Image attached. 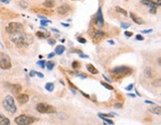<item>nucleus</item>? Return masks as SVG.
Wrapping results in <instances>:
<instances>
[{"instance_id": "obj_10", "label": "nucleus", "mask_w": 161, "mask_h": 125, "mask_svg": "<svg viewBox=\"0 0 161 125\" xmlns=\"http://www.w3.org/2000/svg\"><path fill=\"white\" fill-rule=\"evenodd\" d=\"M130 18L132 19V21H133L134 23H136L137 25H143V24L145 23L141 18H140V17L136 16V15L134 14V13H132V12L130 13Z\"/></svg>"}, {"instance_id": "obj_8", "label": "nucleus", "mask_w": 161, "mask_h": 125, "mask_svg": "<svg viewBox=\"0 0 161 125\" xmlns=\"http://www.w3.org/2000/svg\"><path fill=\"white\" fill-rule=\"evenodd\" d=\"M103 24H105V21H103V15H102V12H101V8H99L98 9V12H97V15H96V25L98 27H103Z\"/></svg>"}, {"instance_id": "obj_35", "label": "nucleus", "mask_w": 161, "mask_h": 125, "mask_svg": "<svg viewBox=\"0 0 161 125\" xmlns=\"http://www.w3.org/2000/svg\"><path fill=\"white\" fill-rule=\"evenodd\" d=\"M48 43H49L50 46H54V45L56 44V41H55L54 39H49V40H48Z\"/></svg>"}, {"instance_id": "obj_21", "label": "nucleus", "mask_w": 161, "mask_h": 125, "mask_svg": "<svg viewBox=\"0 0 161 125\" xmlns=\"http://www.w3.org/2000/svg\"><path fill=\"white\" fill-rule=\"evenodd\" d=\"M99 117H100L103 121H105V123L106 124H110V125H113L115 124V122L112 121V120H110V119H108L107 117H103V116H99Z\"/></svg>"}, {"instance_id": "obj_23", "label": "nucleus", "mask_w": 161, "mask_h": 125, "mask_svg": "<svg viewBox=\"0 0 161 125\" xmlns=\"http://www.w3.org/2000/svg\"><path fill=\"white\" fill-rule=\"evenodd\" d=\"M115 10H116L117 12H119L120 14L124 15V16H126V15H127V12H126V11H125L124 9H122V8H120L119 6H116V7H115Z\"/></svg>"}, {"instance_id": "obj_11", "label": "nucleus", "mask_w": 161, "mask_h": 125, "mask_svg": "<svg viewBox=\"0 0 161 125\" xmlns=\"http://www.w3.org/2000/svg\"><path fill=\"white\" fill-rule=\"evenodd\" d=\"M17 100L20 104H25L29 101V96L27 94H19L17 96Z\"/></svg>"}, {"instance_id": "obj_9", "label": "nucleus", "mask_w": 161, "mask_h": 125, "mask_svg": "<svg viewBox=\"0 0 161 125\" xmlns=\"http://www.w3.org/2000/svg\"><path fill=\"white\" fill-rule=\"evenodd\" d=\"M8 86H9L10 90L12 91L13 94H18L22 90V88H21L20 84H9Z\"/></svg>"}, {"instance_id": "obj_31", "label": "nucleus", "mask_w": 161, "mask_h": 125, "mask_svg": "<svg viewBox=\"0 0 161 125\" xmlns=\"http://www.w3.org/2000/svg\"><path fill=\"white\" fill-rule=\"evenodd\" d=\"M120 27L121 28H123V29H127V28H129L130 27V24L129 23H121L120 24Z\"/></svg>"}, {"instance_id": "obj_33", "label": "nucleus", "mask_w": 161, "mask_h": 125, "mask_svg": "<svg viewBox=\"0 0 161 125\" xmlns=\"http://www.w3.org/2000/svg\"><path fill=\"white\" fill-rule=\"evenodd\" d=\"M96 36L97 37H103L105 36V33L103 32H100V31H97L96 32Z\"/></svg>"}, {"instance_id": "obj_26", "label": "nucleus", "mask_w": 161, "mask_h": 125, "mask_svg": "<svg viewBox=\"0 0 161 125\" xmlns=\"http://www.w3.org/2000/svg\"><path fill=\"white\" fill-rule=\"evenodd\" d=\"M40 23H41V26H42V27H44V26L47 27V25H48V24H50L51 21H50V20H47V19H42Z\"/></svg>"}, {"instance_id": "obj_48", "label": "nucleus", "mask_w": 161, "mask_h": 125, "mask_svg": "<svg viewBox=\"0 0 161 125\" xmlns=\"http://www.w3.org/2000/svg\"><path fill=\"white\" fill-rule=\"evenodd\" d=\"M81 92H82V94H83V95H84V96H86L87 98H89V99H91V97H90V95H89V94H87V93H84V92H83V91H81Z\"/></svg>"}, {"instance_id": "obj_54", "label": "nucleus", "mask_w": 161, "mask_h": 125, "mask_svg": "<svg viewBox=\"0 0 161 125\" xmlns=\"http://www.w3.org/2000/svg\"><path fill=\"white\" fill-rule=\"evenodd\" d=\"M108 43H109L110 45H113V44H115V42H113V41H108Z\"/></svg>"}, {"instance_id": "obj_22", "label": "nucleus", "mask_w": 161, "mask_h": 125, "mask_svg": "<svg viewBox=\"0 0 161 125\" xmlns=\"http://www.w3.org/2000/svg\"><path fill=\"white\" fill-rule=\"evenodd\" d=\"M54 66H55V64H54L52 61L46 62V66H47V69H48L49 71H52V70L54 69Z\"/></svg>"}, {"instance_id": "obj_24", "label": "nucleus", "mask_w": 161, "mask_h": 125, "mask_svg": "<svg viewBox=\"0 0 161 125\" xmlns=\"http://www.w3.org/2000/svg\"><path fill=\"white\" fill-rule=\"evenodd\" d=\"M100 84H101L102 86H105L106 88H107V89H109V90H113V88H112L110 84H108V83H107V82H105V81H100Z\"/></svg>"}, {"instance_id": "obj_34", "label": "nucleus", "mask_w": 161, "mask_h": 125, "mask_svg": "<svg viewBox=\"0 0 161 125\" xmlns=\"http://www.w3.org/2000/svg\"><path fill=\"white\" fill-rule=\"evenodd\" d=\"M20 6L23 8H27L28 7V4H27V2H25V1H21V2H20Z\"/></svg>"}, {"instance_id": "obj_2", "label": "nucleus", "mask_w": 161, "mask_h": 125, "mask_svg": "<svg viewBox=\"0 0 161 125\" xmlns=\"http://www.w3.org/2000/svg\"><path fill=\"white\" fill-rule=\"evenodd\" d=\"M3 106H4V108L8 112H10L12 114L15 113L16 110H17V107H16L15 102H14V98L11 95H7L4 98V100H3Z\"/></svg>"}, {"instance_id": "obj_42", "label": "nucleus", "mask_w": 161, "mask_h": 125, "mask_svg": "<svg viewBox=\"0 0 161 125\" xmlns=\"http://www.w3.org/2000/svg\"><path fill=\"white\" fill-rule=\"evenodd\" d=\"M36 73H37V72H35V71H31L30 73H29V75L33 78V76H35V75H36Z\"/></svg>"}, {"instance_id": "obj_18", "label": "nucleus", "mask_w": 161, "mask_h": 125, "mask_svg": "<svg viewBox=\"0 0 161 125\" xmlns=\"http://www.w3.org/2000/svg\"><path fill=\"white\" fill-rule=\"evenodd\" d=\"M36 35H37V37L41 38V39H45V38L50 37L49 33H43V32H37V33H36Z\"/></svg>"}, {"instance_id": "obj_29", "label": "nucleus", "mask_w": 161, "mask_h": 125, "mask_svg": "<svg viewBox=\"0 0 161 125\" xmlns=\"http://www.w3.org/2000/svg\"><path fill=\"white\" fill-rule=\"evenodd\" d=\"M99 116H103V117H113L115 114L110 113V114H107V113H99Z\"/></svg>"}, {"instance_id": "obj_45", "label": "nucleus", "mask_w": 161, "mask_h": 125, "mask_svg": "<svg viewBox=\"0 0 161 125\" xmlns=\"http://www.w3.org/2000/svg\"><path fill=\"white\" fill-rule=\"evenodd\" d=\"M0 1H1L2 3H4V4H9L11 0H0Z\"/></svg>"}, {"instance_id": "obj_16", "label": "nucleus", "mask_w": 161, "mask_h": 125, "mask_svg": "<svg viewBox=\"0 0 161 125\" xmlns=\"http://www.w3.org/2000/svg\"><path fill=\"white\" fill-rule=\"evenodd\" d=\"M150 112H152L153 114H157V115H160L161 114V107L160 106H154L153 108H150L149 109Z\"/></svg>"}, {"instance_id": "obj_38", "label": "nucleus", "mask_w": 161, "mask_h": 125, "mask_svg": "<svg viewBox=\"0 0 161 125\" xmlns=\"http://www.w3.org/2000/svg\"><path fill=\"white\" fill-rule=\"evenodd\" d=\"M135 39H136L137 41H143V40H144V38H143V36H141V35H136V37H135Z\"/></svg>"}, {"instance_id": "obj_27", "label": "nucleus", "mask_w": 161, "mask_h": 125, "mask_svg": "<svg viewBox=\"0 0 161 125\" xmlns=\"http://www.w3.org/2000/svg\"><path fill=\"white\" fill-rule=\"evenodd\" d=\"M37 65H38L40 68H42V69H45V66H46V62H45V61H38V62H37Z\"/></svg>"}, {"instance_id": "obj_12", "label": "nucleus", "mask_w": 161, "mask_h": 125, "mask_svg": "<svg viewBox=\"0 0 161 125\" xmlns=\"http://www.w3.org/2000/svg\"><path fill=\"white\" fill-rule=\"evenodd\" d=\"M58 13L61 15H65L67 14L68 12L70 11V7L68 6V5H62V6H60V7L58 8Z\"/></svg>"}, {"instance_id": "obj_17", "label": "nucleus", "mask_w": 161, "mask_h": 125, "mask_svg": "<svg viewBox=\"0 0 161 125\" xmlns=\"http://www.w3.org/2000/svg\"><path fill=\"white\" fill-rule=\"evenodd\" d=\"M43 5L46 8H52V7H54V5H55V2H54L53 0H46V1L43 3Z\"/></svg>"}, {"instance_id": "obj_7", "label": "nucleus", "mask_w": 161, "mask_h": 125, "mask_svg": "<svg viewBox=\"0 0 161 125\" xmlns=\"http://www.w3.org/2000/svg\"><path fill=\"white\" fill-rule=\"evenodd\" d=\"M111 73L113 74H130L132 70L128 66H115L111 70Z\"/></svg>"}, {"instance_id": "obj_52", "label": "nucleus", "mask_w": 161, "mask_h": 125, "mask_svg": "<svg viewBox=\"0 0 161 125\" xmlns=\"http://www.w3.org/2000/svg\"><path fill=\"white\" fill-rule=\"evenodd\" d=\"M145 103H147V104H154V102L150 101V100H145Z\"/></svg>"}, {"instance_id": "obj_40", "label": "nucleus", "mask_w": 161, "mask_h": 125, "mask_svg": "<svg viewBox=\"0 0 161 125\" xmlns=\"http://www.w3.org/2000/svg\"><path fill=\"white\" fill-rule=\"evenodd\" d=\"M142 34H148V33H152V30L149 29V30H143L142 32H141Z\"/></svg>"}, {"instance_id": "obj_51", "label": "nucleus", "mask_w": 161, "mask_h": 125, "mask_svg": "<svg viewBox=\"0 0 161 125\" xmlns=\"http://www.w3.org/2000/svg\"><path fill=\"white\" fill-rule=\"evenodd\" d=\"M61 25H63L64 27H70L69 24H66V23H61Z\"/></svg>"}, {"instance_id": "obj_44", "label": "nucleus", "mask_w": 161, "mask_h": 125, "mask_svg": "<svg viewBox=\"0 0 161 125\" xmlns=\"http://www.w3.org/2000/svg\"><path fill=\"white\" fill-rule=\"evenodd\" d=\"M78 76H80V78H82V79H87L88 76L86 75V74H77Z\"/></svg>"}, {"instance_id": "obj_30", "label": "nucleus", "mask_w": 161, "mask_h": 125, "mask_svg": "<svg viewBox=\"0 0 161 125\" xmlns=\"http://www.w3.org/2000/svg\"><path fill=\"white\" fill-rule=\"evenodd\" d=\"M80 66H81V65H80V63H79V62H76V61H75V62H73V64H72V66H73V69H74V70H77V69H79Z\"/></svg>"}, {"instance_id": "obj_20", "label": "nucleus", "mask_w": 161, "mask_h": 125, "mask_svg": "<svg viewBox=\"0 0 161 125\" xmlns=\"http://www.w3.org/2000/svg\"><path fill=\"white\" fill-rule=\"evenodd\" d=\"M157 5L156 4H152L151 6H149V12L151 13V14H156L157 13Z\"/></svg>"}, {"instance_id": "obj_47", "label": "nucleus", "mask_w": 161, "mask_h": 125, "mask_svg": "<svg viewBox=\"0 0 161 125\" xmlns=\"http://www.w3.org/2000/svg\"><path fill=\"white\" fill-rule=\"evenodd\" d=\"M68 82H69V84L71 85V86H72V88H74V89H77V88H76V86H75V85H74V84H73V83H72V82H71L69 80H68Z\"/></svg>"}, {"instance_id": "obj_43", "label": "nucleus", "mask_w": 161, "mask_h": 125, "mask_svg": "<svg viewBox=\"0 0 161 125\" xmlns=\"http://www.w3.org/2000/svg\"><path fill=\"white\" fill-rule=\"evenodd\" d=\"M36 74L38 75L40 79H43V78H44V74H42V73H38V72H37V73H36Z\"/></svg>"}, {"instance_id": "obj_5", "label": "nucleus", "mask_w": 161, "mask_h": 125, "mask_svg": "<svg viewBox=\"0 0 161 125\" xmlns=\"http://www.w3.org/2000/svg\"><path fill=\"white\" fill-rule=\"evenodd\" d=\"M14 121L18 125H29L33 124L35 122V118L32 116H27V115H20L16 117Z\"/></svg>"}, {"instance_id": "obj_14", "label": "nucleus", "mask_w": 161, "mask_h": 125, "mask_svg": "<svg viewBox=\"0 0 161 125\" xmlns=\"http://www.w3.org/2000/svg\"><path fill=\"white\" fill-rule=\"evenodd\" d=\"M87 69H88V71L91 73V74H99V71L94 68V66H92V65H91V64H89V65H87Z\"/></svg>"}, {"instance_id": "obj_36", "label": "nucleus", "mask_w": 161, "mask_h": 125, "mask_svg": "<svg viewBox=\"0 0 161 125\" xmlns=\"http://www.w3.org/2000/svg\"><path fill=\"white\" fill-rule=\"evenodd\" d=\"M149 1L153 2V3H155L156 5H158V6H160L161 5V0H149Z\"/></svg>"}, {"instance_id": "obj_19", "label": "nucleus", "mask_w": 161, "mask_h": 125, "mask_svg": "<svg viewBox=\"0 0 161 125\" xmlns=\"http://www.w3.org/2000/svg\"><path fill=\"white\" fill-rule=\"evenodd\" d=\"M45 88H46L48 91H53L54 88H55V85H54L53 82H47L45 84Z\"/></svg>"}, {"instance_id": "obj_50", "label": "nucleus", "mask_w": 161, "mask_h": 125, "mask_svg": "<svg viewBox=\"0 0 161 125\" xmlns=\"http://www.w3.org/2000/svg\"><path fill=\"white\" fill-rule=\"evenodd\" d=\"M102 76H103V79H105V80H106V81H108V82H110V80H109V79H108V78H107V76H106V75H105V74H102Z\"/></svg>"}, {"instance_id": "obj_53", "label": "nucleus", "mask_w": 161, "mask_h": 125, "mask_svg": "<svg viewBox=\"0 0 161 125\" xmlns=\"http://www.w3.org/2000/svg\"><path fill=\"white\" fill-rule=\"evenodd\" d=\"M128 96H130V97H135V94H133V93H128Z\"/></svg>"}, {"instance_id": "obj_3", "label": "nucleus", "mask_w": 161, "mask_h": 125, "mask_svg": "<svg viewBox=\"0 0 161 125\" xmlns=\"http://www.w3.org/2000/svg\"><path fill=\"white\" fill-rule=\"evenodd\" d=\"M5 30L10 35L11 34H16V33H20V32H23V25L18 22H11L10 24H8V26L6 27Z\"/></svg>"}, {"instance_id": "obj_41", "label": "nucleus", "mask_w": 161, "mask_h": 125, "mask_svg": "<svg viewBox=\"0 0 161 125\" xmlns=\"http://www.w3.org/2000/svg\"><path fill=\"white\" fill-rule=\"evenodd\" d=\"M115 108H121V107H122V104H121V103H115Z\"/></svg>"}, {"instance_id": "obj_13", "label": "nucleus", "mask_w": 161, "mask_h": 125, "mask_svg": "<svg viewBox=\"0 0 161 125\" xmlns=\"http://www.w3.org/2000/svg\"><path fill=\"white\" fill-rule=\"evenodd\" d=\"M65 51H66L65 46L59 45V46H57L56 49H55V54H56V55H62V54H64V52Z\"/></svg>"}, {"instance_id": "obj_39", "label": "nucleus", "mask_w": 161, "mask_h": 125, "mask_svg": "<svg viewBox=\"0 0 161 125\" xmlns=\"http://www.w3.org/2000/svg\"><path fill=\"white\" fill-rule=\"evenodd\" d=\"M134 88V85H133V83H130L129 85H127V86L125 88V89H126V90H131V89H132V88Z\"/></svg>"}, {"instance_id": "obj_32", "label": "nucleus", "mask_w": 161, "mask_h": 125, "mask_svg": "<svg viewBox=\"0 0 161 125\" xmlns=\"http://www.w3.org/2000/svg\"><path fill=\"white\" fill-rule=\"evenodd\" d=\"M77 40H78V42L81 43V44H84V43L87 42V40H86L84 38H82V37H78Z\"/></svg>"}, {"instance_id": "obj_28", "label": "nucleus", "mask_w": 161, "mask_h": 125, "mask_svg": "<svg viewBox=\"0 0 161 125\" xmlns=\"http://www.w3.org/2000/svg\"><path fill=\"white\" fill-rule=\"evenodd\" d=\"M145 75L148 76V78H151V76H152V71H151L150 68H148V69L145 70Z\"/></svg>"}, {"instance_id": "obj_25", "label": "nucleus", "mask_w": 161, "mask_h": 125, "mask_svg": "<svg viewBox=\"0 0 161 125\" xmlns=\"http://www.w3.org/2000/svg\"><path fill=\"white\" fill-rule=\"evenodd\" d=\"M143 5H146V6H151L152 4H155V3H153V2H151V1H149V0H141L140 1ZM158 6V5H157Z\"/></svg>"}, {"instance_id": "obj_15", "label": "nucleus", "mask_w": 161, "mask_h": 125, "mask_svg": "<svg viewBox=\"0 0 161 125\" xmlns=\"http://www.w3.org/2000/svg\"><path fill=\"white\" fill-rule=\"evenodd\" d=\"M0 124L1 125H9L10 124V120L6 118L5 116H3V115H1L0 114Z\"/></svg>"}, {"instance_id": "obj_6", "label": "nucleus", "mask_w": 161, "mask_h": 125, "mask_svg": "<svg viewBox=\"0 0 161 125\" xmlns=\"http://www.w3.org/2000/svg\"><path fill=\"white\" fill-rule=\"evenodd\" d=\"M36 109L40 113H54V112H56V109L54 108L52 105L43 102L38 103L36 105Z\"/></svg>"}, {"instance_id": "obj_49", "label": "nucleus", "mask_w": 161, "mask_h": 125, "mask_svg": "<svg viewBox=\"0 0 161 125\" xmlns=\"http://www.w3.org/2000/svg\"><path fill=\"white\" fill-rule=\"evenodd\" d=\"M55 55H56L55 53H51V54H49V55H48V57L51 59V58H54V56H55Z\"/></svg>"}, {"instance_id": "obj_1", "label": "nucleus", "mask_w": 161, "mask_h": 125, "mask_svg": "<svg viewBox=\"0 0 161 125\" xmlns=\"http://www.w3.org/2000/svg\"><path fill=\"white\" fill-rule=\"evenodd\" d=\"M11 42H13L15 44L16 47L18 48H23L27 47L33 43V37L31 35L25 34L24 32L20 33H16V34H11L10 36Z\"/></svg>"}, {"instance_id": "obj_55", "label": "nucleus", "mask_w": 161, "mask_h": 125, "mask_svg": "<svg viewBox=\"0 0 161 125\" xmlns=\"http://www.w3.org/2000/svg\"><path fill=\"white\" fill-rule=\"evenodd\" d=\"M52 31H54V32H56V33H58V32H59V31H58L57 29H52Z\"/></svg>"}, {"instance_id": "obj_37", "label": "nucleus", "mask_w": 161, "mask_h": 125, "mask_svg": "<svg viewBox=\"0 0 161 125\" xmlns=\"http://www.w3.org/2000/svg\"><path fill=\"white\" fill-rule=\"evenodd\" d=\"M124 35H125V36H126V37H131V36H132V35H133V33H132V32H128V31H125V32H124Z\"/></svg>"}, {"instance_id": "obj_46", "label": "nucleus", "mask_w": 161, "mask_h": 125, "mask_svg": "<svg viewBox=\"0 0 161 125\" xmlns=\"http://www.w3.org/2000/svg\"><path fill=\"white\" fill-rule=\"evenodd\" d=\"M80 57H81V58H89V56H88V55H84V54H83V53H81V54H80Z\"/></svg>"}, {"instance_id": "obj_4", "label": "nucleus", "mask_w": 161, "mask_h": 125, "mask_svg": "<svg viewBox=\"0 0 161 125\" xmlns=\"http://www.w3.org/2000/svg\"><path fill=\"white\" fill-rule=\"evenodd\" d=\"M11 66H12V64H11V60L9 58V56L4 53H0V69L9 70L11 69Z\"/></svg>"}]
</instances>
